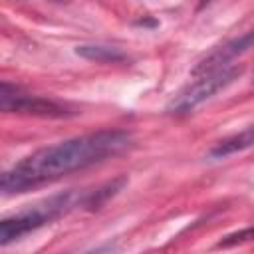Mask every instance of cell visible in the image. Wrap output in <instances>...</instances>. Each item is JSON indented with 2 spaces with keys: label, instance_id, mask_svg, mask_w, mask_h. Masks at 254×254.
<instances>
[{
  "label": "cell",
  "instance_id": "9",
  "mask_svg": "<svg viewBox=\"0 0 254 254\" xmlns=\"http://www.w3.org/2000/svg\"><path fill=\"white\" fill-rule=\"evenodd\" d=\"M137 26H157L155 20H137Z\"/></svg>",
  "mask_w": 254,
  "mask_h": 254
},
{
  "label": "cell",
  "instance_id": "7",
  "mask_svg": "<svg viewBox=\"0 0 254 254\" xmlns=\"http://www.w3.org/2000/svg\"><path fill=\"white\" fill-rule=\"evenodd\" d=\"M75 54L83 60L99 62V64H117L127 58L123 50L115 46H105V44H81L75 48Z\"/></svg>",
  "mask_w": 254,
  "mask_h": 254
},
{
  "label": "cell",
  "instance_id": "5",
  "mask_svg": "<svg viewBox=\"0 0 254 254\" xmlns=\"http://www.w3.org/2000/svg\"><path fill=\"white\" fill-rule=\"evenodd\" d=\"M250 48H254V32H248V34H244V36H238V38L228 40V42H224L222 46L214 48L208 56H204V58L190 69V73H192V75H202V73H208V71H214V69L232 65L230 62H232L234 58L242 56L244 52H248Z\"/></svg>",
  "mask_w": 254,
  "mask_h": 254
},
{
  "label": "cell",
  "instance_id": "4",
  "mask_svg": "<svg viewBox=\"0 0 254 254\" xmlns=\"http://www.w3.org/2000/svg\"><path fill=\"white\" fill-rule=\"evenodd\" d=\"M0 111L34 115V117H50V119H62V117L73 115V111L69 107H65L64 103L26 93L8 81H2V85H0Z\"/></svg>",
  "mask_w": 254,
  "mask_h": 254
},
{
  "label": "cell",
  "instance_id": "6",
  "mask_svg": "<svg viewBox=\"0 0 254 254\" xmlns=\"http://www.w3.org/2000/svg\"><path fill=\"white\" fill-rule=\"evenodd\" d=\"M252 145H254V123L248 125V127H244L242 131L230 135V137L220 139L216 145L210 147L208 157L210 159H226L230 155H236V153L252 147Z\"/></svg>",
  "mask_w": 254,
  "mask_h": 254
},
{
  "label": "cell",
  "instance_id": "1",
  "mask_svg": "<svg viewBox=\"0 0 254 254\" xmlns=\"http://www.w3.org/2000/svg\"><path fill=\"white\" fill-rule=\"evenodd\" d=\"M133 145V135L125 129H101L87 135H77L42 149L20 159L6 169L0 179L4 196L28 192L46 183H54L65 175L83 171L121 155Z\"/></svg>",
  "mask_w": 254,
  "mask_h": 254
},
{
  "label": "cell",
  "instance_id": "8",
  "mask_svg": "<svg viewBox=\"0 0 254 254\" xmlns=\"http://www.w3.org/2000/svg\"><path fill=\"white\" fill-rule=\"evenodd\" d=\"M250 240H254V226H248V228L236 230L232 234H226L216 244V248H230V246H236V244H242V242H250Z\"/></svg>",
  "mask_w": 254,
  "mask_h": 254
},
{
  "label": "cell",
  "instance_id": "3",
  "mask_svg": "<svg viewBox=\"0 0 254 254\" xmlns=\"http://www.w3.org/2000/svg\"><path fill=\"white\" fill-rule=\"evenodd\" d=\"M242 75V65H226L208 73L198 75L196 81L183 87L167 105V113L171 115H185L192 111L196 105L204 103L224 87H228L232 81H236Z\"/></svg>",
  "mask_w": 254,
  "mask_h": 254
},
{
  "label": "cell",
  "instance_id": "2",
  "mask_svg": "<svg viewBox=\"0 0 254 254\" xmlns=\"http://www.w3.org/2000/svg\"><path fill=\"white\" fill-rule=\"evenodd\" d=\"M77 208H91V189H71L65 192H58L52 194L40 202H36L34 206L8 216L0 222V244L6 246L14 240H20L22 236L52 224L54 220L69 214L71 210Z\"/></svg>",
  "mask_w": 254,
  "mask_h": 254
}]
</instances>
